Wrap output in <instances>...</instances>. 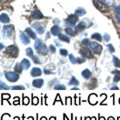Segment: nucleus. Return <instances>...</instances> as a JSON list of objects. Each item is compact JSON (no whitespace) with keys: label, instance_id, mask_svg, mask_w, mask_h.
I'll return each mask as SVG.
<instances>
[{"label":"nucleus","instance_id":"nucleus-7","mask_svg":"<svg viewBox=\"0 0 120 120\" xmlns=\"http://www.w3.org/2000/svg\"><path fill=\"white\" fill-rule=\"evenodd\" d=\"M77 22H78V15L77 14H71L66 19V23L68 25H71V26L75 25Z\"/></svg>","mask_w":120,"mask_h":120},{"label":"nucleus","instance_id":"nucleus-59","mask_svg":"<svg viewBox=\"0 0 120 120\" xmlns=\"http://www.w3.org/2000/svg\"><path fill=\"white\" fill-rule=\"evenodd\" d=\"M107 120H115V118H114V117H112V116H110V117H108Z\"/></svg>","mask_w":120,"mask_h":120},{"label":"nucleus","instance_id":"nucleus-36","mask_svg":"<svg viewBox=\"0 0 120 120\" xmlns=\"http://www.w3.org/2000/svg\"><path fill=\"white\" fill-rule=\"evenodd\" d=\"M0 88H1V90H8V89H10V87L9 86H7L4 82H0Z\"/></svg>","mask_w":120,"mask_h":120},{"label":"nucleus","instance_id":"nucleus-8","mask_svg":"<svg viewBox=\"0 0 120 120\" xmlns=\"http://www.w3.org/2000/svg\"><path fill=\"white\" fill-rule=\"evenodd\" d=\"M19 37H20V40L23 44H29L30 42V37L27 35L26 32H20L19 33Z\"/></svg>","mask_w":120,"mask_h":120},{"label":"nucleus","instance_id":"nucleus-61","mask_svg":"<svg viewBox=\"0 0 120 120\" xmlns=\"http://www.w3.org/2000/svg\"><path fill=\"white\" fill-rule=\"evenodd\" d=\"M75 120H82V118H81V117H80V118H78V119H77V118H76V117H75Z\"/></svg>","mask_w":120,"mask_h":120},{"label":"nucleus","instance_id":"nucleus-48","mask_svg":"<svg viewBox=\"0 0 120 120\" xmlns=\"http://www.w3.org/2000/svg\"><path fill=\"white\" fill-rule=\"evenodd\" d=\"M49 50L52 52V53H54V52H55V47L53 46V45H50V46H49Z\"/></svg>","mask_w":120,"mask_h":120},{"label":"nucleus","instance_id":"nucleus-4","mask_svg":"<svg viewBox=\"0 0 120 120\" xmlns=\"http://www.w3.org/2000/svg\"><path fill=\"white\" fill-rule=\"evenodd\" d=\"M5 77L9 82H16L19 79V74L15 71H7L5 72Z\"/></svg>","mask_w":120,"mask_h":120},{"label":"nucleus","instance_id":"nucleus-20","mask_svg":"<svg viewBox=\"0 0 120 120\" xmlns=\"http://www.w3.org/2000/svg\"><path fill=\"white\" fill-rule=\"evenodd\" d=\"M23 66L21 65V63H17L16 65H15V67H14V71L15 72H17L18 74H21L22 73V71H23Z\"/></svg>","mask_w":120,"mask_h":120},{"label":"nucleus","instance_id":"nucleus-55","mask_svg":"<svg viewBox=\"0 0 120 120\" xmlns=\"http://www.w3.org/2000/svg\"><path fill=\"white\" fill-rule=\"evenodd\" d=\"M12 120H20V117H18V116H15V117H13Z\"/></svg>","mask_w":120,"mask_h":120},{"label":"nucleus","instance_id":"nucleus-46","mask_svg":"<svg viewBox=\"0 0 120 120\" xmlns=\"http://www.w3.org/2000/svg\"><path fill=\"white\" fill-rule=\"evenodd\" d=\"M65 100H66V102H65L66 105H67V104H72V101H71V97L67 96L66 98H65Z\"/></svg>","mask_w":120,"mask_h":120},{"label":"nucleus","instance_id":"nucleus-3","mask_svg":"<svg viewBox=\"0 0 120 120\" xmlns=\"http://www.w3.org/2000/svg\"><path fill=\"white\" fill-rule=\"evenodd\" d=\"M18 48L15 46V45H10V46H8L6 48V50H5V53L10 56V57H12V58H15V57H17L18 56Z\"/></svg>","mask_w":120,"mask_h":120},{"label":"nucleus","instance_id":"nucleus-47","mask_svg":"<svg viewBox=\"0 0 120 120\" xmlns=\"http://www.w3.org/2000/svg\"><path fill=\"white\" fill-rule=\"evenodd\" d=\"M105 41H106V42H108V41H109L110 40V36L109 35H108V34H105L104 35V38H103Z\"/></svg>","mask_w":120,"mask_h":120},{"label":"nucleus","instance_id":"nucleus-15","mask_svg":"<svg viewBox=\"0 0 120 120\" xmlns=\"http://www.w3.org/2000/svg\"><path fill=\"white\" fill-rule=\"evenodd\" d=\"M112 73L114 74V77H113V84H116L117 82L120 81V71H119V70H114Z\"/></svg>","mask_w":120,"mask_h":120},{"label":"nucleus","instance_id":"nucleus-19","mask_svg":"<svg viewBox=\"0 0 120 120\" xmlns=\"http://www.w3.org/2000/svg\"><path fill=\"white\" fill-rule=\"evenodd\" d=\"M85 27H86V25H85V23H84V21H81V22H79V23H78V25L76 26V31H77V32L83 31V30L85 29Z\"/></svg>","mask_w":120,"mask_h":120},{"label":"nucleus","instance_id":"nucleus-60","mask_svg":"<svg viewBox=\"0 0 120 120\" xmlns=\"http://www.w3.org/2000/svg\"><path fill=\"white\" fill-rule=\"evenodd\" d=\"M72 89H73V90H78V87H77V86H76V87H73Z\"/></svg>","mask_w":120,"mask_h":120},{"label":"nucleus","instance_id":"nucleus-18","mask_svg":"<svg viewBox=\"0 0 120 120\" xmlns=\"http://www.w3.org/2000/svg\"><path fill=\"white\" fill-rule=\"evenodd\" d=\"M65 32H66L68 35L73 36V35H75V33H76L77 31H76V30H75L73 27H70V26H68V27L65 28Z\"/></svg>","mask_w":120,"mask_h":120},{"label":"nucleus","instance_id":"nucleus-54","mask_svg":"<svg viewBox=\"0 0 120 120\" xmlns=\"http://www.w3.org/2000/svg\"><path fill=\"white\" fill-rule=\"evenodd\" d=\"M111 98L113 99V102H112V104L114 105V104H115V100H114V99H115V95H114V94H112V95H111Z\"/></svg>","mask_w":120,"mask_h":120},{"label":"nucleus","instance_id":"nucleus-50","mask_svg":"<svg viewBox=\"0 0 120 120\" xmlns=\"http://www.w3.org/2000/svg\"><path fill=\"white\" fill-rule=\"evenodd\" d=\"M115 12L118 13V14H120V5H118V6L115 7Z\"/></svg>","mask_w":120,"mask_h":120},{"label":"nucleus","instance_id":"nucleus-28","mask_svg":"<svg viewBox=\"0 0 120 120\" xmlns=\"http://www.w3.org/2000/svg\"><path fill=\"white\" fill-rule=\"evenodd\" d=\"M91 37H92V39H95V40H97V41H99V42H100L101 40H102V36H101L99 33H94V34H92Z\"/></svg>","mask_w":120,"mask_h":120},{"label":"nucleus","instance_id":"nucleus-44","mask_svg":"<svg viewBox=\"0 0 120 120\" xmlns=\"http://www.w3.org/2000/svg\"><path fill=\"white\" fill-rule=\"evenodd\" d=\"M76 60H77V63H78V64H81V63H84V62H85V57L76 58Z\"/></svg>","mask_w":120,"mask_h":120},{"label":"nucleus","instance_id":"nucleus-16","mask_svg":"<svg viewBox=\"0 0 120 120\" xmlns=\"http://www.w3.org/2000/svg\"><path fill=\"white\" fill-rule=\"evenodd\" d=\"M51 33H52V35H54V36H58L60 34V27L57 25H54V26H52V28H51Z\"/></svg>","mask_w":120,"mask_h":120},{"label":"nucleus","instance_id":"nucleus-63","mask_svg":"<svg viewBox=\"0 0 120 120\" xmlns=\"http://www.w3.org/2000/svg\"><path fill=\"white\" fill-rule=\"evenodd\" d=\"M119 104H120V98H119Z\"/></svg>","mask_w":120,"mask_h":120},{"label":"nucleus","instance_id":"nucleus-21","mask_svg":"<svg viewBox=\"0 0 120 120\" xmlns=\"http://www.w3.org/2000/svg\"><path fill=\"white\" fill-rule=\"evenodd\" d=\"M0 20H1L2 23H8V22H9L8 15L5 14V13H2L1 15H0Z\"/></svg>","mask_w":120,"mask_h":120},{"label":"nucleus","instance_id":"nucleus-51","mask_svg":"<svg viewBox=\"0 0 120 120\" xmlns=\"http://www.w3.org/2000/svg\"><path fill=\"white\" fill-rule=\"evenodd\" d=\"M44 73L45 74H52V71H49V70H47L46 68H44Z\"/></svg>","mask_w":120,"mask_h":120},{"label":"nucleus","instance_id":"nucleus-13","mask_svg":"<svg viewBox=\"0 0 120 120\" xmlns=\"http://www.w3.org/2000/svg\"><path fill=\"white\" fill-rule=\"evenodd\" d=\"M31 16H32V18H34V19H36V20H38V19H42V18H44L43 14L41 13L39 10H34V11L32 12Z\"/></svg>","mask_w":120,"mask_h":120},{"label":"nucleus","instance_id":"nucleus-37","mask_svg":"<svg viewBox=\"0 0 120 120\" xmlns=\"http://www.w3.org/2000/svg\"><path fill=\"white\" fill-rule=\"evenodd\" d=\"M1 120H11V116L8 113H4L1 116Z\"/></svg>","mask_w":120,"mask_h":120},{"label":"nucleus","instance_id":"nucleus-52","mask_svg":"<svg viewBox=\"0 0 120 120\" xmlns=\"http://www.w3.org/2000/svg\"><path fill=\"white\" fill-rule=\"evenodd\" d=\"M98 120H106L105 119V117H103V116H100V114L98 115Z\"/></svg>","mask_w":120,"mask_h":120},{"label":"nucleus","instance_id":"nucleus-24","mask_svg":"<svg viewBox=\"0 0 120 120\" xmlns=\"http://www.w3.org/2000/svg\"><path fill=\"white\" fill-rule=\"evenodd\" d=\"M58 37H59V39L60 40H62V41H64V42H66V43H69L70 42V38L67 35H64V34H60L58 35Z\"/></svg>","mask_w":120,"mask_h":120},{"label":"nucleus","instance_id":"nucleus-5","mask_svg":"<svg viewBox=\"0 0 120 120\" xmlns=\"http://www.w3.org/2000/svg\"><path fill=\"white\" fill-rule=\"evenodd\" d=\"M80 53L85 58H87V59H93V52L87 46H84L83 48H81V49H80Z\"/></svg>","mask_w":120,"mask_h":120},{"label":"nucleus","instance_id":"nucleus-33","mask_svg":"<svg viewBox=\"0 0 120 120\" xmlns=\"http://www.w3.org/2000/svg\"><path fill=\"white\" fill-rule=\"evenodd\" d=\"M13 105H19L20 104V97H18V96H15L14 98H13V102H12Z\"/></svg>","mask_w":120,"mask_h":120},{"label":"nucleus","instance_id":"nucleus-31","mask_svg":"<svg viewBox=\"0 0 120 120\" xmlns=\"http://www.w3.org/2000/svg\"><path fill=\"white\" fill-rule=\"evenodd\" d=\"M54 89L55 90H65L66 89V86L63 85V84H56L54 86Z\"/></svg>","mask_w":120,"mask_h":120},{"label":"nucleus","instance_id":"nucleus-1","mask_svg":"<svg viewBox=\"0 0 120 120\" xmlns=\"http://www.w3.org/2000/svg\"><path fill=\"white\" fill-rule=\"evenodd\" d=\"M34 46L36 48L37 52H38L39 54H41V55H47L48 52H49V48H48L40 39H36L35 40Z\"/></svg>","mask_w":120,"mask_h":120},{"label":"nucleus","instance_id":"nucleus-11","mask_svg":"<svg viewBox=\"0 0 120 120\" xmlns=\"http://www.w3.org/2000/svg\"><path fill=\"white\" fill-rule=\"evenodd\" d=\"M41 74H42V70L38 67H34V68L31 69V72H30V75H31L32 77H39L41 76Z\"/></svg>","mask_w":120,"mask_h":120},{"label":"nucleus","instance_id":"nucleus-45","mask_svg":"<svg viewBox=\"0 0 120 120\" xmlns=\"http://www.w3.org/2000/svg\"><path fill=\"white\" fill-rule=\"evenodd\" d=\"M107 47H108V49H109V52L113 53L114 52V47L112 46V44H107Z\"/></svg>","mask_w":120,"mask_h":120},{"label":"nucleus","instance_id":"nucleus-35","mask_svg":"<svg viewBox=\"0 0 120 120\" xmlns=\"http://www.w3.org/2000/svg\"><path fill=\"white\" fill-rule=\"evenodd\" d=\"M11 89L12 90H24L25 87L24 86H22V85H15V86H12Z\"/></svg>","mask_w":120,"mask_h":120},{"label":"nucleus","instance_id":"nucleus-27","mask_svg":"<svg viewBox=\"0 0 120 120\" xmlns=\"http://www.w3.org/2000/svg\"><path fill=\"white\" fill-rule=\"evenodd\" d=\"M113 64L116 68H120V60L118 57H116V56H113Z\"/></svg>","mask_w":120,"mask_h":120},{"label":"nucleus","instance_id":"nucleus-14","mask_svg":"<svg viewBox=\"0 0 120 120\" xmlns=\"http://www.w3.org/2000/svg\"><path fill=\"white\" fill-rule=\"evenodd\" d=\"M81 76L83 77L84 79H89V78L92 76V73H91V71H90L89 69H84L81 72Z\"/></svg>","mask_w":120,"mask_h":120},{"label":"nucleus","instance_id":"nucleus-58","mask_svg":"<svg viewBox=\"0 0 120 120\" xmlns=\"http://www.w3.org/2000/svg\"><path fill=\"white\" fill-rule=\"evenodd\" d=\"M40 120H48V119H47L46 117H45V116H42V117L40 118Z\"/></svg>","mask_w":120,"mask_h":120},{"label":"nucleus","instance_id":"nucleus-6","mask_svg":"<svg viewBox=\"0 0 120 120\" xmlns=\"http://www.w3.org/2000/svg\"><path fill=\"white\" fill-rule=\"evenodd\" d=\"M13 32H14V26L13 25H6L2 29L3 36H5V37H10L13 34Z\"/></svg>","mask_w":120,"mask_h":120},{"label":"nucleus","instance_id":"nucleus-42","mask_svg":"<svg viewBox=\"0 0 120 120\" xmlns=\"http://www.w3.org/2000/svg\"><path fill=\"white\" fill-rule=\"evenodd\" d=\"M90 42H91V41H90L89 39H83L82 40V44H83L84 46H89Z\"/></svg>","mask_w":120,"mask_h":120},{"label":"nucleus","instance_id":"nucleus-26","mask_svg":"<svg viewBox=\"0 0 120 120\" xmlns=\"http://www.w3.org/2000/svg\"><path fill=\"white\" fill-rule=\"evenodd\" d=\"M29 103H30V98H28L27 96H25L23 94V95H22V105L26 106V105H28Z\"/></svg>","mask_w":120,"mask_h":120},{"label":"nucleus","instance_id":"nucleus-12","mask_svg":"<svg viewBox=\"0 0 120 120\" xmlns=\"http://www.w3.org/2000/svg\"><path fill=\"white\" fill-rule=\"evenodd\" d=\"M88 102L90 105H96L98 103V100H97V95L95 93H92V94H90L89 97H88Z\"/></svg>","mask_w":120,"mask_h":120},{"label":"nucleus","instance_id":"nucleus-22","mask_svg":"<svg viewBox=\"0 0 120 120\" xmlns=\"http://www.w3.org/2000/svg\"><path fill=\"white\" fill-rule=\"evenodd\" d=\"M68 84L71 85V86H78V85H79V80L76 79V78H75L74 76H72Z\"/></svg>","mask_w":120,"mask_h":120},{"label":"nucleus","instance_id":"nucleus-30","mask_svg":"<svg viewBox=\"0 0 120 120\" xmlns=\"http://www.w3.org/2000/svg\"><path fill=\"white\" fill-rule=\"evenodd\" d=\"M57 102H60L61 104H64V103H63V101L61 100V96H60L59 93H57V95H56V97H55V100H54V102H53V105H55Z\"/></svg>","mask_w":120,"mask_h":120},{"label":"nucleus","instance_id":"nucleus-41","mask_svg":"<svg viewBox=\"0 0 120 120\" xmlns=\"http://www.w3.org/2000/svg\"><path fill=\"white\" fill-rule=\"evenodd\" d=\"M69 59H70V62L73 63V64H76V63H77V60L74 58V56L72 54H69Z\"/></svg>","mask_w":120,"mask_h":120},{"label":"nucleus","instance_id":"nucleus-10","mask_svg":"<svg viewBox=\"0 0 120 120\" xmlns=\"http://www.w3.org/2000/svg\"><path fill=\"white\" fill-rule=\"evenodd\" d=\"M43 84H44V80L42 78H36L32 82L33 87H35V88H41L43 86Z\"/></svg>","mask_w":120,"mask_h":120},{"label":"nucleus","instance_id":"nucleus-23","mask_svg":"<svg viewBox=\"0 0 120 120\" xmlns=\"http://www.w3.org/2000/svg\"><path fill=\"white\" fill-rule=\"evenodd\" d=\"M97 1L103 3V4L106 6H112L114 4V0H97Z\"/></svg>","mask_w":120,"mask_h":120},{"label":"nucleus","instance_id":"nucleus-25","mask_svg":"<svg viewBox=\"0 0 120 120\" xmlns=\"http://www.w3.org/2000/svg\"><path fill=\"white\" fill-rule=\"evenodd\" d=\"M21 65L23 66L24 69H28L29 67H30V61H29L28 59H23L21 61Z\"/></svg>","mask_w":120,"mask_h":120},{"label":"nucleus","instance_id":"nucleus-2","mask_svg":"<svg viewBox=\"0 0 120 120\" xmlns=\"http://www.w3.org/2000/svg\"><path fill=\"white\" fill-rule=\"evenodd\" d=\"M89 48L91 49V51L93 52L94 54H97V55H99L102 53V46H101L100 44H98L97 42H95V41H92V42H90L89 44Z\"/></svg>","mask_w":120,"mask_h":120},{"label":"nucleus","instance_id":"nucleus-9","mask_svg":"<svg viewBox=\"0 0 120 120\" xmlns=\"http://www.w3.org/2000/svg\"><path fill=\"white\" fill-rule=\"evenodd\" d=\"M33 28H34L37 32L39 33V34H43L44 31H45V28H44V26L42 24H40L38 23V22H36V23H33Z\"/></svg>","mask_w":120,"mask_h":120},{"label":"nucleus","instance_id":"nucleus-17","mask_svg":"<svg viewBox=\"0 0 120 120\" xmlns=\"http://www.w3.org/2000/svg\"><path fill=\"white\" fill-rule=\"evenodd\" d=\"M25 32L27 33V35L30 37V38H32V39H36V34L34 33V31L31 29V28H26L25 29Z\"/></svg>","mask_w":120,"mask_h":120},{"label":"nucleus","instance_id":"nucleus-34","mask_svg":"<svg viewBox=\"0 0 120 120\" xmlns=\"http://www.w3.org/2000/svg\"><path fill=\"white\" fill-rule=\"evenodd\" d=\"M107 99V95L105 94V93H102L101 94V101H100V105H106L104 103V100H106Z\"/></svg>","mask_w":120,"mask_h":120},{"label":"nucleus","instance_id":"nucleus-43","mask_svg":"<svg viewBox=\"0 0 120 120\" xmlns=\"http://www.w3.org/2000/svg\"><path fill=\"white\" fill-rule=\"evenodd\" d=\"M60 54H61L62 56H67L68 55V51H67L66 49H60Z\"/></svg>","mask_w":120,"mask_h":120},{"label":"nucleus","instance_id":"nucleus-29","mask_svg":"<svg viewBox=\"0 0 120 120\" xmlns=\"http://www.w3.org/2000/svg\"><path fill=\"white\" fill-rule=\"evenodd\" d=\"M31 100H32V101H31V104L33 105V106H35V105H37V104L39 103V99L37 98V97H35L33 94H32V96H31Z\"/></svg>","mask_w":120,"mask_h":120},{"label":"nucleus","instance_id":"nucleus-38","mask_svg":"<svg viewBox=\"0 0 120 120\" xmlns=\"http://www.w3.org/2000/svg\"><path fill=\"white\" fill-rule=\"evenodd\" d=\"M10 97H11V95L8 94V93H4V94H2V95H1L2 100H7V101H9Z\"/></svg>","mask_w":120,"mask_h":120},{"label":"nucleus","instance_id":"nucleus-40","mask_svg":"<svg viewBox=\"0 0 120 120\" xmlns=\"http://www.w3.org/2000/svg\"><path fill=\"white\" fill-rule=\"evenodd\" d=\"M32 60H33V62H34V63H37V64H40V63H41V61H40V59H39L38 56H33V57H32Z\"/></svg>","mask_w":120,"mask_h":120},{"label":"nucleus","instance_id":"nucleus-32","mask_svg":"<svg viewBox=\"0 0 120 120\" xmlns=\"http://www.w3.org/2000/svg\"><path fill=\"white\" fill-rule=\"evenodd\" d=\"M26 55L30 58H32L33 56H34V54H33V50L31 49V48H27V49H26Z\"/></svg>","mask_w":120,"mask_h":120},{"label":"nucleus","instance_id":"nucleus-62","mask_svg":"<svg viewBox=\"0 0 120 120\" xmlns=\"http://www.w3.org/2000/svg\"><path fill=\"white\" fill-rule=\"evenodd\" d=\"M24 118H25V116H24V115H22V119L24 120Z\"/></svg>","mask_w":120,"mask_h":120},{"label":"nucleus","instance_id":"nucleus-56","mask_svg":"<svg viewBox=\"0 0 120 120\" xmlns=\"http://www.w3.org/2000/svg\"><path fill=\"white\" fill-rule=\"evenodd\" d=\"M27 120H34V117H33V116H29L27 118Z\"/></svg>","mask_w":120,"mask_h":120},{"label":"nucleus","instance_id":"nucleus-57","mask_svg":"<svg viewBox=\"0 0 120 120\" xmlns=\"http://www.w3.org/2000/svg\"><path fill=\"white\" fill-rule=\"evenodd\" d=\"M49 120H56V117L55 116H51V117L49 118Z\"/></svg>","mask_w":120,"mask_h":120},{"label":"nucleus","instance_id":"nucleus-39","mask_svg":"<svg viewBox=\"0 0 120 120\" xmlns=\"http://www.w3.org/2000/svg\"><path fill=\"white\" fill-rule=\"evenodd\" d=\"M76 14L78 15V16H79V15H83V14H85V10L82 9V8H78L76 10Z\"/></svg>","mask_w":120,"mask_h":120},{"label":"nucleus","instance_id":"nucleus-53","mask_svg":"<svg viewBox=\"0 0 120 120\" xmlns=\"http://www.w3.org/2000/svg\"><path fill=\"white\" fill-rule=\"evenodd\" d=\"M110 89H111V90H119V88L117 87V86H112Z\"/></svg>","mask_w":120,"mask_h":120},{"label":"nucleus","instance_id":"nucleus-49","mask_svg":"<svg viewBox=\"0 0 120 120\" xmlns=\"http://www.w3.org/2000/svg\"><path fill=\"white\" fill-rule=\"evenodd\" d=\"M115 17H116V20H117L118 23H120V14L116 13V14H115Z\"/></svg>","mask_w":120,"mask_h":120}]
</instances>
